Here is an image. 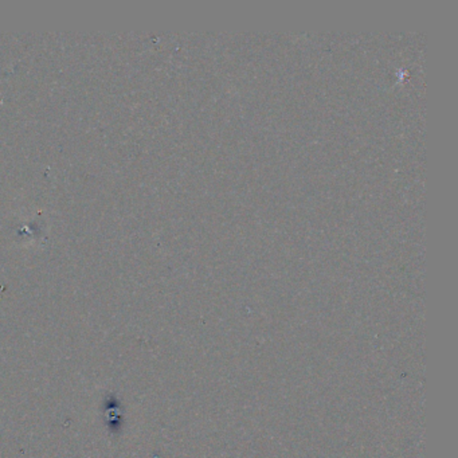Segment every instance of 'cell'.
Listing matches in <instances>:
<instances>
[{
    "label": "cell",
    "mask_w": 458,
    "mask_h": 458,
    "mask_svg": "<svg viewBox=\"0 0 458 458\" xmlns=\"http://www.w3.org/2000/svg\"><path fill=\"white\" fill-rule=\"evenodd\" d=\"M104 419L110 433H120L124 424V411L120 401L114 395H109L104 402Z\"/></svg>",
    "instance_id": "cell-1"
}]
</instances>
